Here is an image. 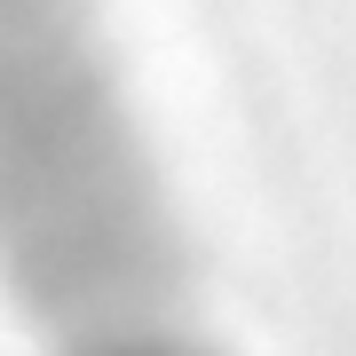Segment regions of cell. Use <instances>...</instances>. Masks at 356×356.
<instances>
[{
    "label": "cell",
    "mask_w": 356,
    "mask_h": 356,
    "mask_svg": "<svg viewBox=\"0 0 356 356\" xmlns=\"http://www.w3.org/2000/svg\"><path fill=\"white\" fill-rule=\"evenodd\" d=\"M0 277L48 356H206L79 0H0Z\"/></svg>",
    "instance_id": "6da1fadb"
}]
</instances>
